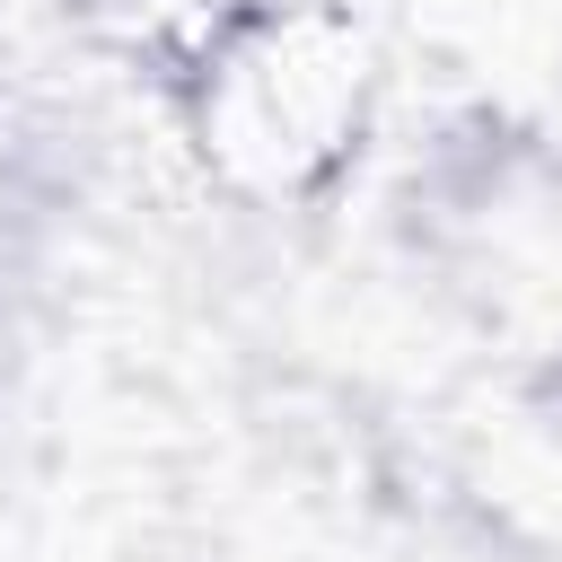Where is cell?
I'll return each mask as SVG.
<instances>
[{
  "label": "cell",
  "instance_id": "6da1fadb",
  "mask_svg": "<svg viewBox=\"0 0 562 562\" xmlns=\"http://www.w3.org/2000/svg\"><path fill=\"white\" fill-rule=\"evenodd\" d=\"M351 132H360V35L342 18L325 9L255 18L211 53L202 149L237 184L299 193L342 158Z\"/></svg>",
  "mask_w": 562,
  "mask_h": 562
}]
</instances>
